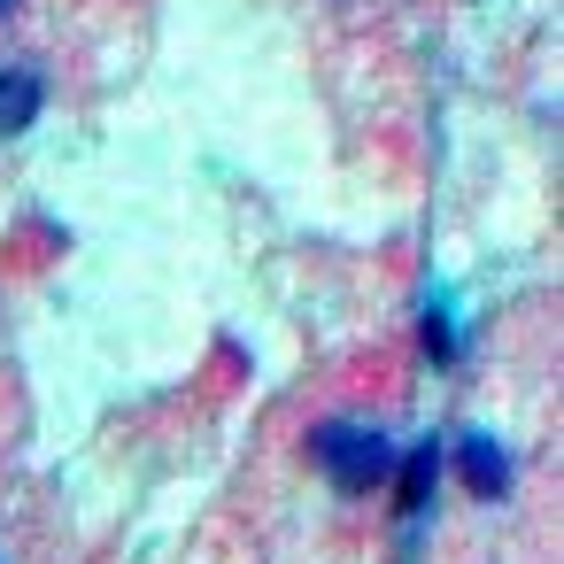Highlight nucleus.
I'll use <instances>...</instances> for the list:
<instances>
[{"instance_id": "1", "label": "nucleus", "mask_w": 564, "mask_h": 564, "mask_svg": "<svg viewBox=\"0 0 564 564\" xmlns=\"http://www.w3.org/2000/svg\"><path fill=\"white\" fill-rule=\"evenodd\" d=\"M310 456H317L348 495H371V487L394 479V441H387L379 425H364V417H333V425H317V433H310Z\"/></svg>"}, {"instance_id": "2", "label": "nucleus", "mask_w": 564, "mask_h": 564, "mask_svg": "<svg viewBox=\"0 0 564 564\" xmlns=\"http://www.w3.org/2000/svg\"><path fill=\"white\" fill-rule=\"evenodd\" d=\"M40 101H47V78L40 70H24V63L0 70V132H24L40 117Z\"/></svg>"}, {"instance_id": "3", "label": "nucleus", "mask_w": 564, "mask_h": 564, "mask_svg": "<svg viewBox=\"0 0 564 564\" xmlns=\"http://www.w3.org/2000/svg\"><path fill=\"white\" fill-rule=\"evenodd\" d=\"M464 487L479 495V502H495V495H510V456L487 441V433H471L464 441Z\"/></svg>"}, {"instance_id": "4", "label": "nucleus", "mask_w": 564, "mask_h": 564, "mask_svg": "<svg viewBox=\"0 0 564 564\" xmlns=\"http://www.w3.org/2000/svg\"><path fill=\"white\" fill-rule=\"evenodd\" d=\"M433 479H441V456L433 448H410V464H402V510H425Z\"/></svg>"}, {"instance_id": "5", "label": "nucleus", "mask_w": 564, "mask_h": 564, "mask_svg": "<svg viewBox=\"0 0 564 564\" xmlns=\"http://www.w3.org/2000/svg\"><path fill=\"white\" fill-rule=\"evenodd\" d=\"M0 17H9V0H0Z\"/></svg>"}]
</instances>
